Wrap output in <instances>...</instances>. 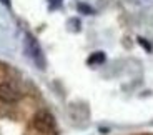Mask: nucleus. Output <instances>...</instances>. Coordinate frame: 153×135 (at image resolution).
<instances>
[{"mask_svg": "<svg viewBox=\"0 0 153 135\" xmlns=\"http://www.w3.org/2000/svg\"><path fill=\"white\" fill-rule=\"evenodd\" d=\"M20 97H22V93L13 84H10V82H2L0 84V100L2 102L15 104V102L20 100Z\"/></svg>", "mask_w": 153, "mask_h": 135, "instance_id": "nucleus-3", "label": "nucleus"}, {"mask_svg": "<svg viewBox=\"0 0 153 135\" xmlns=\"http://www.w3.org/2000/svg\"><path fill=\"white\" fill-rule=\"evenodd\" d=\"M137 40H138V43H140V45H142V47H143V48H145L146 52H152V45H150V43L146 42L145 39H143V37H138Z\"/></svg>", "mask_w": 153, "mask_h": 135, "instance_id": "nucleus-6", "label": "nucleus"}, {"mask_svg": "<svg viewBox=\"0 0 153 135\" xmlns=\"http://www.w3.org/2000/svg\"><path fill=\"white\" fill-rule=\"evenodd\" d=\"M25 52H27V55L33 60V63L38 69L40 70L45 69L47 62H45V57H43V52L40 48V45H38V42L35 40V37L30 34L25 35Z\"/></svg>", "mask_w": 153, "mask_h": 135, "instance_id": "nucleus-1", "label": "nucleus"}, {"mask_svg": "<svg viewBox=\"0 0 153 135\" xmlns=\"http://www.w3.org/2000/svg\"><path fill=\"white\" fill-rule=\"evenodd\" d=\"M52 4H53V7H57V5L62 4V0H52Z\"/></svg>", "mask_w": 153, "mask_h": 135, "instance_id": "nucleus-8", "label": "nucleus"}, {"mask_svg": "<svg viewBox=\"0 0 153 135\" xmlns=\"http://www.w3.org/2000/svg\"><path fill=\"white\" fill-rule=\"evenodd\" d=\"M0 2H2L5 7H10V0H0Z\"/></svg>", "mask_w": 153, "mask_h": 135, "instance_id": "nucleus-7", "label": "nucleus"}, {"mask_svg": "<svg viewBox=\"0 0 153 135\" xmlns=\"http://www.w3.org/2000/svg\"><path fill=\"white\" fill-rule=\"evenodd\" d=\"M76 8H78L80 13H85V15H93V13H95V10H93L90 5H87V4H78Z\"/></svg>", "mask_w": 153, "mask_h": 135, "instance_id": "nucleus-5", "label": "nucleus"}, {"mask_svg": "<svg viewBox=\"0 0 153 135\" xmlns=\"http://www.w3.org/2000/svg\"><path fill=\"white\" fill-rule=\"evenodd\" d=\"M103 62H105V54L103 52H93L87 60L88 65H100V63H103Z\"/></svg>", "mask_w": 153, "mask_h": 135, "instance_id": "nucleus-4", "label": "nucleus"}, {"mask_svg": "<svg viewBox=\"0 0 153 135\" xmlns=\"http://www.w3.org/2000/svg\"><path fill=\"white\" fill-rule=\"evenodd\" d=\"M32 125H33V128L37 132H40V134H52L55 128V119L53 115L50 112H47V110H40V112H37L33 115V119H32Z\"/></svg>", "mask_w": 153, "mask_h": 135, "instance_id": "nucleus-2", "label": "nucleus"}]
</instances>
